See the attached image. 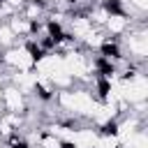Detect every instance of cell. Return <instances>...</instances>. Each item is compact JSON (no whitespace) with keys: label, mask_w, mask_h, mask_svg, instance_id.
Masks as SVG:
<instances>
[{"label":"cell","mask_w":148,"mask_h":148,"mask_svg":"<svg viewBox=\"0 0 148 148\" xmlns=\"http://www.w3.org/2000/svg\"><path fill=\"white\" fill-rule=\"evenodd\" d=\"M7 28H9L16 37H28V35H30V21L23 18L21 14L9 16V18H7Z\"/></svg>","instance_id":"cell-4"},{"label":"cell","mask_w":148,"mask_h":148,"mask_svg":"<svg viewBox=\"0 0 148 148\" xmlns=\"http://www.w3.org/2000/svg\"><path fill=\"white\" fill-rule=\"evenodd\" d=\"M127 2L136 14H146L148 12V0H127Z\"/></svg>","instance_id":"cell-5"},{"label":"cell","mask_w":148,"mask_h":148,"mask_svg":"<svg viewBox=\"0 0 148 148\" xmlns=\"http://www.w3.org/2000/svg\"><path fill=\"white\" fill-rule=\"evenodd\" d=\"M127 28H130V18L125 14H109V18L104 23V32L109 37H120L127 32Z\"/></svg>","instance_id":"cell-3"},{"label":"cell","mask_w":148,"mask_h":148,"mask_svg":"<svg viewBox=\"0 0 148 148\" xmlns=\"http://www.w3.org/2000/svg\"><path fill=\"white\" fill-rule=\"evenodd\" d=\"M0 62H2L5 67H9L12 72H28V69L35 67V58L25 51L23 44L5 49V51L0 53Z\"/></svg>","instance_id":"cell-2"},{"label":"cell","mask_w":148,"mask_h":148,"mask_svg":"<svg viewBox=\"0 0 148 148\" xmlns=\"http://www.w3.org/2000/svg\"><path fill=\"white\" fill-rule=\"evenodd\" d=\"M2 2H5V5H9V7H14V9L18 12V9L23 7V2H25V0H2Z\"/></svg>","instance_id":"cell-6"},{"label":"cell","mask_w":148,"mask_h":148,"mask_svg":"<svg viewBox=\"0 0 148 148\" xmlns=\"http://www.w3.org/2000/svg\"><path fill=\"white\" fill-rule=\"evenodd\" d=\"M0 106L7 113H25L30 106V97H25L14 83H2L0 88Z\"/></svg>","instance_id":"cell-1"}]
</instances>
